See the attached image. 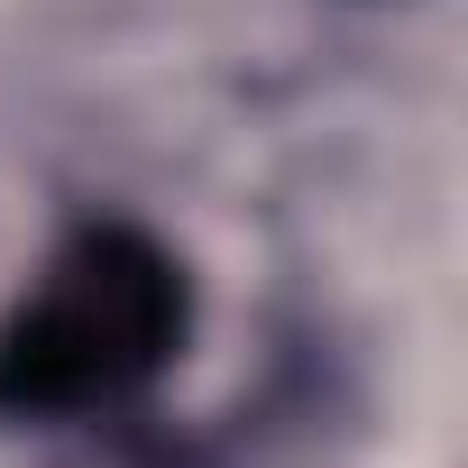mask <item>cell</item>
<instances>
[{"label": "cell", "instance_id": "6da1fadb", "mask_svg": "<svg viewBox=\"0 0 468 468\" xmlns=\"http://www.w3.org/2000/svg\"><path fill=\"white\" fill-rule=\"evenodd\" d=\"M193 340V276L138 220H74L0 313V422L129 413Z\"/></svg>", "mask_w": 468, "mask_h": 468}, {"label": "cell", "instance_id": "7a4b0ae2", "mask_svg": "<svg viewBox=\"0 0 468 468\" xmlns=\"http://www.w3.org/2000/svg\"><path fill=\"white\" fill-rule=\"evenodd\" d=\"M101 468H193L184 450H156V441H138V450H111Z\"/></svg>", "mask_w": 468, "mask_h": 468}]
</instances>
